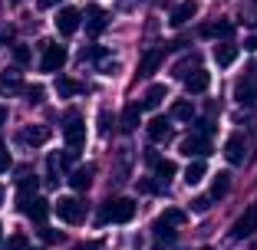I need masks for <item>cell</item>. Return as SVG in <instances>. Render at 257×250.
<instances>
[{"instance_id": "7402d4cb", "label": "cell", "mask_w": 257, "mask_h": 250, "mask_svg": "<svg viewBox=\"0 0 257 250\" xmlns=\"http://www.w3.org/2000/svg\"><path fill=\"white\" fill-rule=\"evenodd\" d=\"M227 191H231V174L218 171V174H214V181H211V197L221 201V197H227Z\"/></svg>"}, {"instance_id": "30bf717a", "label": "cell", "mask_w": 257, "mask_h": 250, "mask_svg": "<svg viewBox=\"0 0 257 250\" xmlns=\"http://www.w3.org/2000/svg\"><path fill=\"white\" fill-rule=\"evenodd\" d=\"M244 155H247V145H244V135H231L224 142V158L231 165H244Z\"/></svg>"}, {"instance_id": "74e56055", "label": "cell", "mask_w": 257, "mask_h": 250, "mask_svg": "<svg viewBox=\"0 0 257 250\" xmlns=\"http://www.w3.org/2000/svg\"><path fill=\"white\" fill-rule=\"evenodd\" d=\"M139 188H142L145 194H152V191H159V184H155V181H142V184H139Z\"/></svg>"}, {"instance_id": "ac0fdd59", "label": "cell", "mask_w": 257, "mask_h": 250, "mask_svg": "<svg viewBox=\"0 0 257 250\" xmlns=\"http://www.w3.org/2000/svg\"><path fill=\"white\" fill-rule=\"evenodd\" d=\"M20 142L23 145H46L50 142V129H46V125H27V129L20 132Z\"/></svg>"}, {"instance_id": "5bb4252c", "label": "cell", "mask_w": 257, "mask_h": 250, "mask_svg": "<svg viewBox=\"0 0 257 250\" xmlns=\"http://www.w3.org/2000/svg\"><path fill=\"white\" fill-rule=\"evenodd\" d=\"M195 14H198L195 0H182V4L172 10V20H168V23H172V27H185L188 20H195Z\"/></svg>"}, {"instance_id": "277c9868", "label": "cell", "mask_w": 257, "mask_h": 250, "mask_svg": "<svg viewBox=\"0 0 257 250\" xmlns=\"http://www.w3.org/2000/svg\"><path fill=\"white\" fill-rule=\"evenodd\" d=\"M63 138H66L69 148H83V145H86V122L79 119L76 112H69L66 122H63Z\"/></svg>"}, {"instance_id": "f35d334b", "label": "cell", "mask_w": 257, "mask_h": 250, "mask_svg": "<svg viewBox=\"0 0 257 250\" xmlns=\"http://www.w3.org/2000/svg\"><path fill=\"white\" fill-rule=\"evenodd\" d=\"M43 237H46V243H56L63 234H56V230H43Z\"/></svg>"}, {"instance_id": "f546056e", "label": "cell", "mask_w": 257, "mask_h": 250, "mask_svg": "<svg viewBox=\"0 0 257 250\" xmlns=\"http://www.w3.org/2000/svg\"><path fill=\"white\" fill-rule=\"evenodd\" d=\"M159 220H165V224H172V227H182V224H185V211H178V207H168V211L162 214Z\"/></svg>"}, {"instance_id": "7c38bea8", "label": "cell", "mask_w": 257, "mask_h": 250, "mask_svg": "<svg viewBox=\"0 0 257 250\" xmlns=\"http://www.w3.org/2000/svg\"><path fill=\"white\" fill-rule=\"evenodd\" d=\"M20 211L27 214V217H33L37 224H43V220H46V214H50V204H46L43 197H37V194H33L30 201H23V204H20Z\"/></svg>"}, {"instance_id": "4dcf8cb0", "label": "cell", "mask_w": 257, "mask_h": 250, "mask_svg": "<svg viewBox=\"0 0 257 250\" xmlns=\"http://www.w3.org/2000/svg\"><path fill=\"white\" fill-rule=\"evenodd\" d=\"M23 96H27V102H30V106H40V102H43V86H27V89H23Z\"/></svg>"}, {"instance_id": "5b68a950", "label": "cell", "mask_w": 257, "mask_h": 250, "mask_svg": "<svg viewBox=\"0 0 257 250\" xmlns=\"http://www.w3.org/2000/svg\"><path fill=\"white\" fill-rule=\"evenodd\" d=\"M254 230H257V201H250L247 211L231 224V237H234V240H244V237H250Z\"/></svg>"}, {"instance_id": "ab89813d", "label": "cell", "mask_w": 257, "mask_h": 250, "mask_svg": "<svg viewBox=\"0 0 257 250\" xmlns=\"http://www.w3.org/2000/svg\"><path fill=\"white\" fill-rule=\"evenodd\" d=\"M4 40H14V30H10V27H7V30H0V43H4Z\"/></svg>"}, {"instance_id": "7a4b0ae2", "label": "cell", "mask_w": 257, "mask_h": 250, "mask_svg": "<svg viewBox=\"0 0 257 250\" xmlns=\"http://www.w3.org/2000/svg\"><path fill=\"white\" fill-rule=\"evenodd\" d=\"M40 50H43V56H40V69H43V73H60V69L66 66V50H63L60 43L43 40Z\"/></svg>"}, {"instance_id": "d6986e66", "label": "cell", "mask_w": 257, "mask_h": 250, "mask_svg": "<svg viewBox=\"0 0 257 250\" xmlns=\"http://www.w3.org/2000/svg\"><path fill=\"white\" fill-rule=\"evenodd\" d=\"M142 102H132V106H125V112H122V132H136L139 129V119H142Z\"/></svg>"}, {"instance_id": "f6af8a7d", "label": "cell", "mask_w": 257, "mask_h": 250, "mask_svg": "<svg viewBox=\"0 0 257 250\" xmlns=\"http://www.w3.org/2000/svg\"><path fill=\"white\" fill-rule=\"evenodd\" d=\"M201 250H211V247H201Z\"/></svg>"}, {"instance_id": "8d00e7d4", "label": "cell", "mask_w": 257, "mask_h": 250, "mask_svg": "<svg viewBox=\"0 0 257 250\" xmlns=\"http://www.w3.org/2000/svg\"><path fill=\"white\" fill-rule=\"evenodd\" d=\"M244 50H250V53H257V33H250V37L244 40Z\"/></svg>"}, {"instance_id": "b9f144b4", "label": "cell", "mask_w": 257, "mask_h": 250, "mask_svg": "<svg viewBox=\"0 0 257 250\" xmlns=\"http://www.w3.org/2000/svg\"><path fill=\"white\" fill-rule=\"evenodd\" d=\"M40 7H56V4H60V0H37Z\"/></svg>"}, {"instance_id": "2e32d148", "label": "cell", "mask_w": 257, "mask_h": 250, "mask_svg": "<svg viewBox=\"0 0 257 250\" xmlns=\"http://www.w3.org/2000/svg\"><path fill=\"white\" fill-rule=\"evenodd\" d=\"M149 138L152 142H168V138H172V122H168L165 115H155V119L149 122Z\"/></svg>"}, {"instance_id": "9a60e30c", "label": "cell", "mask_w": 257, "mask_h": 250, "mask_svg": "<svg viewBox=\"0 0 257 250\" xmlns=\"http://www.w3.org/2000/svg\"><path fill=\"white\" fill-rule=\"evenodd\" d=\"M165 60V50L162 46H155V50H149V53L139 60V76H152L155 69H159V63Z\"/></svg>"}, {"instance_id": "ba28073f", "label": "cell", "mask_w": 257, "mask_h": 250, "mask_svg": "<svg viewBox=\"0 0 257 250\" xmlns=\"http://www.w3.org/2000/svg\"><path fill=\"white\" fill-rule=\"evenodd\" d=\"M53 23H56V30H60L63 37H73V33L79 30V23H83V14H79L76 7H63Z\"/></svg>"}, {"instance_id": "3957f363", "label": "cell", "mask_w": 257, "mask_h": 250, "mask_svg": "<svg viewBox=\"0 0 257 250\" xmlns=\"http://www.w3.org/2000/svg\"><path fill=\"white\" fill-rule=\"evenodd\" d=\"M234 99H237V106H254L257 102V69H247L241 79H237L234 86Z\"/></svg>"}, {"instance_id": "ffe728a7", "label": "cell", "mask_w": 257, "mask_h": 250, "mask_svg": "<svg viewBox=\"0 0 257 250\" xmlns=\"http://www.w3.org/2000/svg\"><path fill=\"white\" fill-rule=\"evenodd\" d=\"M165 99H168V89H165V86H159V83H155V86H149V89H145V96H142V106H145V109H159L162 102H165Z\"/></svg>"}, {"instance_id": "52a82bcc", "label": "cell", "mask_w": 257, "mask_h": 250, "mask_svg": "<svg viewBox=\"0 0 257 250\" xmlns=\"http://www.w3.org/2000/svg\"><path fill=\"white\" fill-rule=\"evenodd\" d=\"M208 152H211V142H208L204 132H195V135L182 138V155H188V158H208Z\"/></svg>"}, {"instance_id": "e575fe53", "label": "cell", "mask_w": 257, "mask_h": 250, "mask_svg": "<svg viewBox=\"0 0 257 250\" xmlns=\"http://www.w3.org/2000/svg\"><path fill=\"white\" fill-rule=\"evenodd\" d=\"M7 250H27V237H23V234H14L7 240Z\"/></svg>"}, {"instance_id": "484cf974", "label": "cell", "mask_w": 257, "mask_h": 250, "mask_svg": "<svg viewBox=\"0 0 257 250\" xmlns=\"http://www.w3.org/2000/svg\"><path fill=\"white\" fill-rule=\"evenodd\" d=\"M172 119H178V122H191L195 119V106H191L188 99H178L172 106Z\"/></svg>"}, {"instance_id": "d590c367", "label": "cell", "mask_w": 257, "mask_h": 250, "mask_svg": "<svg viewBox=\"0 0 257 250\" xmlns=\"http://www.w3.org/2000/svg\"><path fill=\"white\" fill-rule=\"evenodd\" d=\"M109 112H99V132H102V135H109Z\"/></svg>"}, {"instance_id": "9c48e42d", "label": "cell", "mask_w": 257, "mask_h": 250, "mask_svg": "<svg viewBox=\"0 0 257 250\" xmlns=\"http://www.w3.org/2000/svg\"><path fill=\"white\" fill-rule=\"evenodd\" d=\"M86 30L92 33V37H99V33L106 30V10L99 7V4H86Z\"/></svg>"}, {"instance_id": "8fae6325", "label": "cell", "mask_w": 257, "mask_h": 250, "mask_svg": "<svg viewBox=\"0 0 257 250\" xmlns=\"http://www.w3.org/2000/svg\"><path fill=\"white\" fill-rule=\"evenodd\" d=\"M208 86H211V76H208L201 66H198L195 73H188V76H185V89H188L191 96H201V92H208Z\"/></svg>"}, {"instance_id": "836d02e7", "label": "cell", "mask_w": 257, "mask_h": 250, "mask_svg": "<svg viewBox=\"0 0 257 250\" xmlns=\"http://www.w3.org/2000/svg\"><path fill=\"white\" fill-rule=\"evenodd\" d=\"M14 60H17V66H27L30 63V50L27 46H14Z\"/></svg>"}, {"instance_id": "603a6c76", "label": "cell", "mask_w": 257, "mask_h": 250, "mask_svg": "<svg viewBox=\"0 0 257 250\" xmlns=\"http://www.w3.org/2000/svg\"><path fill=\"white\" fill-rule=\"evenodd\" d=\"M56 92H60V99H69V96H79V92H86V86L76 83V79L60 76V79H56Z\"/></svg>"}, {"instance_id": "44dd1931", "label": "cell", "mask_w": 257, "mask_h": 250, "mask_svg": "<svg viewBox=\"0 0 257 250\" xmlns=\"http://www.w3.org/2000/svg\"><path fill=\"white\" fill-rule=\"evenodd\" d=\"M234 60H237V46L234 43H227V40H224V43L214 46V63H218V66H231Z\"/></svg>"}, {"instance_id": "60d3db41", "label": "cell", "mask_w": 257, "mask_h": 250, "mask_svg": "<svg viewBox=\"0 0 257 250\" xmlns=\"http://www.w3.org/2000/svg\"><path fill=\"white\" fill-rule=\"evenodd\" d=\"M73 250H99V243L92 240V243H83V247H73Z\"/></svg>"}, {"instance_id": "4fadbf2b", "label": "cell", "mask_w": 257, "mask_h": 250, "mask_svg": "<svg viewBox=\"0 0 257 250\" xmlns=\"http://www.w3.org/2000/svg\"><path fill=\"white\" fill-rule=\"evenodd\" d=\"M234 33V23L231 20H214V23H204L201 27V37H208V40H227Z\"/></svg>"}, {"instance_id": "e0dca14e", "label": "cell", "mask_w": 257, "mask_h": 250, "mask_svg": "<svg viewBox=\"0 0 257 250\" xmlns=\"http://www.w3.org/2000/svg\"><path fill=\"white\" fill-rule=\"evenodd\" d=\"M92 174H96V165H79V168H73V174H69V184H73L76 191H86L92 184Z\"/></svg>"}, {"instance_id": "cb8c5ba5", "label": "cell", "mask_w": 257, "mask_h": 250, "mask_svg": "<svg viewBox=\"0 0 257 250\" xmlns=\"http://www.w3.org/2000/svg\"><path fill=\"white\" fill-rule=\"evenodd\" d=\"M0 89L7 92V96H14V92H23L27 86H23V79L17 76L14 69H10V73H4V76H0Z\"/></svg>"}, {"instance_id": "4316f807", "label": "cell", "mask_w": 257, "mask_h": 250, "mask_svg": "<svg viewBox=\"0 0 257 250\" xmlns=\"http://www.w3.org/2000/svg\"><path fill=\"white\" fill-rule=\"evenodd\" d=\"M152 168H155V178H159V181H165V184H168V178H175V171H178V168H175V161H168V158H159Z\"/></svg>"}, {"instance_id": "8992f818", "label": "cell", "mask_w": 257, "mask_h": 250, "mask_svg": "<svg viewBox=\"0 0 257 250\" xmlns=\"http://www.w3.org/2000/svg\"><path fill=\"white\" fill-rule=\"evenodd\" d=\"M56 214H60V220H66V224H79V220H86V204L79 197H60V201H56Z\"/></svg>"}, {"instance_id": "7bdbcfd3", "label": "cell", "mask_w": 257, "mask_h": 250, "mask_svg": "<svg viewBox=\"0 0 257 250\" xmlns=\"http://www.w3.org/2000/svg\"><path fill=\"white\" fill-rule=\"evenodd\" d=\"M7 122V106H0V125Z\"/></svg>"}, {"instance_id": "1f68e13d", "label": "cell", "mask_w": 257, "mask_h": 250, "mask_svg": "<svg viewBox=\"0 0 257 250\" xmlns=\"http://www.w3.org/2000/svg\"><path fill=\"white\" fill-rule=\"evenodd\" d=\"M10 165H14V158H10V152H7V142H4V138H0V174L7 171Z\"/></svg>"}, {"instance_id": "ee69618b", "label": "cell", "mask_w": 257, "mask_h": 250, "mask_svg": "<svg viewBox=\"0 0 257 250\" xmlns=\"http://www.w3.org/2000/svg\"><path fill=\"white\" fill-rule=\"evenodd\" d=\"M0 201H4V188H0Z\"/></svg>"}, {"instance_id": "83f0119b", "label": "cell", "mask_w": 257, "mask_h": 250, "mask_svg": "<svg viewBox=\"0 0 257 250\" xmlns=\"http://www.w3.org/2000/svg\"><path fill=\"white\" fill-rule=\"evenodd\" d=\"M152 230H155V240H159V243H172L175 240V227H172V224H165V220H155Z\"/></svg>"}, {"instance_id": "f1b7e54d", "label": "cell", "mask_w": 257, "mask_h": 250, "mask_svg": "<svg viewBox=\"0 0 257 250\" xmlns=\"http://www.w3.org/2000/svg\"><path fill=\"white\" fill-rule=\"evenodd\" d=\"M195 69H198V56L191 53V56H185L182 63H175V69H172V73H175V76H178V79H185V76H188V73H195Z\"/></svg>"}, {"instance_id": "d4e9b609", "label": "cell", "mask_w": 257, "mask_h": 250, "mask_svg": "<svg viewBox=\"0 0 257 250\" xmlns=\"http://www.w3.org/2000/svg\"><path fill=\"white\" fill-rule=\"evenodd\" d=\"M204 171H208V165H204V158H195L188 168H185V184H198L204 178Z\"/></svg>"}, {"instance_id": "d6a6232c", "label": "cell", "mask_w": 257, "mask_h": 250, "mask_svg": "<svg viewBox=\"0 0 257 250\" xmlns=\"http://www.w3.org/2000/svg\"><path fill=\"white\" fill-rule=\"evenodd\" d=\"M211 201H214L211 194H208V197H195V201H191V211H195V214H204L208 207H211Z\"/></svg>"}, {"instance_id": "6da1fadb", "label": "cell", "mask_w": 257, "mask_h": 250, "mask_svg": "<svg viewBox=\"0 0 257 250\" xmlns=\"http://www.w3.org/2000/svg\"><path fill=\"white\" fill-rule=\"evenodd\" d=\"M136 217V201L132 197H112L99 211V224H128Z\"/></svg>"}]
</instances>
